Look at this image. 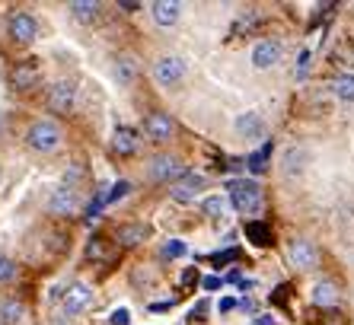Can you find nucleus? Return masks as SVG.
Masks as SVG:
<instances>
[{"instance_id":"nucleus-1","label":"nucleus","mask_w":354,"mask_h":325,"mask_svg":"<svg viewBox=\"0 0 354 325\" xmlns=\"http://www.w3.org/2000/svg\"><path fill=\"white\" fill-rule=\"evenodd\" d=\"M23 140L32 154L48 156V154H55V150H61V144H64V131H61L58 122H51V118H39V122H32L29 128H26Z\"/></svg>"},{"instance_id":"nucleus-2","label":"nucleus","mask_w":354,"mask_h":325,"mask_svg":"<svg viewBox=\"0 0 354 325\" xmlns=\"http://www.w3.org/2000/svg\"><path fill=\"white\" fill-rule=\"evenodd\" d=\"M185 73H189V64H185V57L179 55H160L153 61V80L157 86L163 90H176L182 80H185Z\"/></svg>"},{"instance_id":"nucleus-3","label":"nucleus","mask_w":354,"mask_h":325,"mask_svg":"<svg viewBox=\"0 0 354 325\" xmlns=\"http://www.w3.org/2000/svg\"><path fill=\"white\" fill-rule=\"evenodd\" d=\"M182 176H185V162H182L176 154L150 156V162H147V179L150 182H157V185H169V182L182 179Z\"/></svg>"},{"instance_id":"nucleus-4","label":"nucleus","mask_w":354,"mask_h":325,"mask_svg":"<svg viewBox=\"0 0 354 325\" xmlns=\"http://www.w3.org/2000/svg\"><path fill=\"white\" fill-rule=\"evenodd\" d=\"M7 35L17 45H32L39 39V19L29 10H10L7 13Z\"/></svg>"},{"instance_id":"nucleus-5","label":"nucleus","mask_w":354,"mask_h":325,"mask_svg":"<svg viewBox=\"0 0 354 325\" xmlns=\"http://www.w3.org/2000/svg\"><path fill=\"white\" fill-rule=\"evenodd\" d=\"M45 106H48V112H55V115H71L77 106V83L74 80H55L48 96H45Z\"/></svg>"},{"instance_id":"nucleus-6","label":"nucleus","mask_w":354,"mask_h":325,"mask_svg":"<svg viewBox=\"0 0 354 325\" xmlns=\"http://www.w3.org/2000/svg\"><path fill=\"white\" fill-rule=\"evenodd\" d=\"M227 192H230L233 207H236L239 214L256 211L259 201H262V188H259V182H252V179H233L230 185H227Z\"/></svg>"},{"instance_id":"nucleus-7","label":"nucleus","mask_w":354,"mask_h":325,"mask_svg":"<svg viewBox=\"0 0 354 325\" xmlns=\"http://www.w3.org/2000/svg\"><path fill=\"white\" fill-rule=\"evenodd\" d=\"M288 261L300 271H313L319 265V249L310 239H304V236H294L288 243Z\"/></svg>"},{"instance_id":"nucleus-8","label":"nucleus","mask_w":354,"mask_h":325,"mask_svg":"<svg viewBox=\"0 0 354 325\" xmlns=\"http://www.w3.org/2000/svg\"><path fill=\"white\" fill-rule=\"evenodd\" d=\"M205 188H207L205 176H198V172H185L182 179H176L173 185H169V198H173L176 204H195V198L201 195Z\"/></svg>"},{"instance_id":"nucleus-9","label":"nucleus","mask_w":354,"mask_h":325,"mask_svg":"<svg viewBox=\"0 0 354 325\" xmlns=\"http://www.w3.org/2000/svg\"><path fill=\"white\" fill-rule=\"evenodd\" d=\"M233 131H236L239 140H249V144H256V140H262L265 134H268V124H265V118L256 112V109H249V112H239L236 122H233Z\"/></svg>"},{"instance_id":"nucleus-10","label":"nucleus","mask_w":354,"mask_h":325,"mask_svg":"<svg viewBox=\"0 0 354 325\" xmlns=\"http://www.w3.org/2000/svg\"><path fill=\"white\" fill-rule=\"evenodd\" d=\"M80 211V195L71 185H58L48 195V214L51 217H74Z\"/></svg>"},{"instance_id":"nucleus-11","label":"nucleus","mask_w":354,"mask_h":325,"mask_svg":"<svg viewBox=\"0 0 354 325\" xmlns=\"http://www.w3.org/2000/svg\"><path fill=\"white\" fill-rule=\"evenodd\" d=\"M281 61H284V45H281V39H262L256 48H252V67H256V71H272Z\"/></svg>"},{"instance_id":"nucleus-12","label":"nucleus","mask_w":354,"mask_h":325,"mask_svg":"<svg viewBox=\"0 0 354 325\" xmlns=\"http://www.w3.org/2000/svg\"><path fill=\"white\" fill-rule=\"evenodd\" d=\"M39 83H41L39 61H19V64H13V71H10V86L17 93H29V90H35Z\"/></svg>"},{"instance_id":"nucleus-13","label":"nucleus","mask_w":354,"mask_h":325,"mask_svg":"<svg viewBox=\"0 0 354 325\" xmlns=\"http://www.w3.org/2000/svg\"><path fill=\"white\" fill-rule=\"evenodd\" d=\"M310 160H313L310 147H304V144L288 147L284 156H281V172H284V179H297V176H304L306 166H310Z\"/></svg>"},{"instance_id":"nucleus-14","label":"nucleus","mask_w":354,"mask_h":325,"mask_svg":"<svg viewBox=\"0 0 354 325\" xmlns=\"http://www.w3.org/2000/svg\"><path fill=\"white\" fill-rule=\"evenodd\" d=\"M144 134H147L153 144H166V140H173L176 134V122L169 112H150L144 118Z\"/></svg>"},{"instance_id":"nucleus-15","label":"nucleus","mask_w":354,"mask_h":325,"mask_svg":"<svg viewBox=\"0 0 354 325\" xmlns=\"http://www.w3.org/2000/svg\"><path fill=\"white\" fill-rule=\"evenodd\" d=\"M93 303V287L83 284V281H74V284L64 290V300H61V309L64 316H80L83 309Z\"/></svg>"},{"instance_id":"nucleus-16","label":"nucleus","mask_w":354,"mask_h":325,"mask_svg":"<svg viewBox=\"0 0 354 325\" xmlns=\"http://www.w3.org/2000/svg\"><path fill=\"white\" fill-rule=\"evenodd\" d=\"M150 19L160 29H169V26H176L182 19V3H176V0H153L150 3Z\"/></svg>"},{"instance_id":"nucleus-17","label":"nucleus","mask_w":354,"mask_h":325,"mask_svg":"<svg viewBox=\"0 0 354 325\" xmlns=\"http://www.w3.org/2000/svg\"><path fill=\"white\" fill-rule=\"evenodd\" d=\"M140 73V64L134 55H115L112 57V77L118 80V86H134Z\"/></svg>"},{"instance_id":"nucleus-18","label":"nucleus","mask_w":354,"mask_h":325,"mask_svg":"<svg viewBox=\"0 0 354 325\" xmlns=\"http://www.w3.org/2000/svg\"><path fill=\"white\" fill-rule=\"evenodd\" d=\"M67 13H71L74 23L93 26L99 17H102V3H96V0H74V3H67Z\"/></svg>"},{"instance_id":"nucleus-19","label":"nucleus","mask_w":354,"mask_h":325,"mask_svg":"<svg viewBox=\"0 0 354 325\" xmlns=\"http://www.w3.org/2000/svg\"><path fill=\"white\" fill-rule=\"evenodd\" d=\"M140 134L134 128H128V124H118L115 134H112V150H115L118 156H131L138 154V147H140Z\"/></svg>"},{"instance_id":"nucleus-20","label":"nucleus","mask_w":354,"mask_h":325,"mask_svg":"<svg viewBox=\"0 0 354 325\" xmlns=\"http://www.w3.org/2000/svg\"><path fill=\"white\" fill-rule=\"evenodd\" d=\"M147 236H150L147 223H122V227H115V243H122L124 249H134V245L147 243Z\"/></svg>"},{"instance_id":"nucleus-21","label":"nucleus","mask_w":354,"mask_h":325,"mask_svg":"<svg viewBox=\"0 0 354 325\" xmlns=\"http://www.w3.org/2000/svg\"><path fill=\"white\" fill-rule=\"evenodd\" d=\"M26 319V303L17 297H3L0 300V325H19Z\"/></svg>"},{"instance_id":"nucleus-22","label":"nucleus","mask_w":354,"mask_h":325,"mask_svg":"<svg viewBox=\"0 0 354 325\" xmlns=\"http://www.w3.org/2000/svg\"><path fill=\"white\" fill-rule=\"evenodd\" d=\"M310 300H313V306H322L329 309L338 303V287L332 284V281H319V284H313V290H310Z\"/></svg>"},{"instance_id":"nucleus-23","label":"nucleus","mask_w":354,"mask_h":325,"mask_svg":"<svg viewBox=\"0 0 354 325\" xmlns=\"http://www.w3.org/2000/svg\"><path fill=\"white\" fill-rule=\"evenodd\" d=\"M332 93H335V99H342V102H354V73L335 77V80H332Z\"/></svg>"},{"instance_id":"nucleus-24","label":"nucleus","mask_w":354,"mask_h":325,"mask_svg":"<svg viewBox=\"0 0 354 325\" xmlns=\"http://www.w3.org/2000/svg\"><path fill=\"white\" fill-rule=\"evenodd\" d=\"M201 211H205V217H211V220H223L227 217V201H223L221 195H211L201 201Z\"/></svg>"},{"instance_id":"nucleus-25","label":"nucleus","mask_w":354,"mask_h":325,"mask_svg":"<svg viewBox=\"0 0 354 325\" xmlns=\"http://www.w3.org/2000/svg\"><path fill=\"white\" fill-rule=\"evenodd\" d=\"M19 277V265L10 255H0V284H13Z\"/></svg>"},{"instance_id":"nucleus-26","label":"nucleus","mask_w":354,"mask_h":325,"mask_svg":"<svg viewBox=\"0 0 354 325\" xmlns=\"http://www.w3.org/2000/svg\"><path fill=\"white\" fill-rule=\"evenodd\" d=\"M86 255L90 259H109V239H102V236H93L90 245H86Z\"/></svg>"},{"instance_id":"nucleus-27","label":"nucleus","mask_w":354,"mask_h":325,"mask_svg":"<svg viewBox=\"0 0 354 325\" xmlns=\"http://www.w3.org/2000/svg\"><path fill=\"white\" fill-rule=\"evenodd\" d=\"M179 255H185V243L182 239H169L163 245V259H179Z\"/></svg>"},{"instance_id":"nucleus-28","label":"nucleus","mask_w":354,"mask_h":325,"mask_svg":"<svg viewBox=\"0 0 354 325\" xmlns=\"http://www.w3.org/2000/svg\"><path fill=\"white\" fill-rule=\"evenodd\" d=\"M109 325H131V313H128V306L112 309V316H109Z\"/></svg>"},{"instance_id":"nucleus-29","label":"nucleus","mask_w":354,"mask_h":325,"mask_svg":"<svg viewBox=\"0 0 354 325\" xmlns=\"http://www.w3.org/2000/svg\"><path fill=\"white\" fill-rule=\"evenodd\" d=\"M246 233L252 236V239H256V245H268V243H272V239H268V233H265L262 223H252V227H249Z\"/></svg>"},{"instance_id":"nucleus-30","label":"nucleus","mask_w":354,"mask_h":325,"mask_svg":"<svg viewBox=\"0 0 354 325\" xmlns=\"http://www.w3.org/2000/svg\"><path fill=\"white\" fill-rule=\"evenodd\" d=\"M128 192H131V182H124V179L115 182V185H112V195H109V201H122Z\"/></svg>"},{"instance_id":"nucleus-31","label":"nucleus","mask_w":354,"mask_h":325,"mask_svg":"<svg viewBox=\"0 0 354 325\" xmlns=\"http://www.w3.org/2000/svg\"><path fill=\"white\" fill-rule=\"evenodd\" d=\"M265 160H268V147H265L262 154L252 156V172H265V169H268V166H265Z\"/></svg>"},{"instance_id":"nucleus-32","label":"nucleus","mask_w":354,"mask_h":325,"mask_svg":"<svg viewBox=\"0 0 354 325\" xmlns=\"http://www.w3.org/2000/svg\"><path fill=\"white\" fill-rule=\"evenodd\" d=\"M221 287V277H207L205 281V290H217Z\"/></svg>"},{"instance_id":"nucleus-33","label":"nucleus","mask_w":354,"mask_h":325,"mask_svg":"<svg viewBox=\"0 0 354 325\" xmlns=\"http://www.w3.org/2000/svg\"><path fill=\"white\" fill-rule=\"evenodd\" d=\"M233 306H236V300H230V297H227V300H221V313H230Z\"/></svg>"},{"instance_id":"nucleus-34","label":"nucleus","mask_w":354,"mask_h":325,"mask_svg":"<svg viewBox=\"0 0 354 325\" xmlns=\"http://www.w3.org/2000/svg\"><path fill=\"white\" fill-rule=\"evenodd\" d=\"M118 7H122V10H128V13H134V10H140V3H128V0H122Z\"/></svg>"},{"instance_id":"nucleus-35","label":"nucleus","mask_w":354,"mask_h":325,"mask_svg":"<svg viewBox=\"0 0 354 325\" xmlns=\"http://www.w3.org/2000/svg\"><path fill=\"white\" fill-rule=\"evenodd\" d=\"M256 322H259V325H274V319H272V316H259Z\"/></svg>"}]
</instances>
